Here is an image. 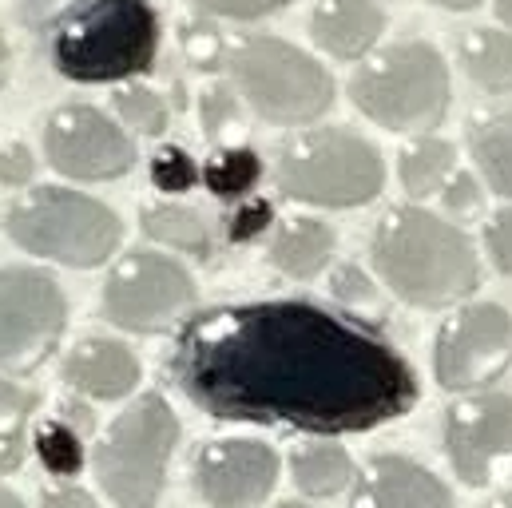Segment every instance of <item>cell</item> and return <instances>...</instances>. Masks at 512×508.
Returning a JSON list of instances; mask_svg holds the SVG:
<instances>
[{
	"mask_svg": "<svg viewBox=\"0 0 512 508\" xmlns=\"http://www.w3.org/2000/svg\"><path fill=\"white\" fill-rule=\"evenodd\" d=\"M278 191L314 207H362L378 199L385 187V163L354 131L322 127L306 131L282 147L274 167Z\"/></svg>",
	"mask_w": 512,
	"mask_h": 508,
	"instance_id": "6",
	"label": "cell"
},
{
	"mask_svg": "<svg viewBox=\"0 0 512 508\" xmlns=\"http://www.w3.org/2000/svg\"><path fill=\"white\" fill-rule=\"evenodd\" d=\"M143 231H147V239L195 254V258L211 254V235H207L203 219L195 211H187V207H151L143 215Z\"/></svg>",
	"mask_w": 512,
	"mask_h": 508,
	"instance_id": "23",
	"label": "cell"
},
{
	"mask_svg": "<svg viewBox=\"0 0 512 508\" xmlns=\"http://www.w3.org/2000/svg\"><path fill=\"white\" fill-rule=\"evenodd\" d=\"M469 147H473V159H477L481 175L489 179V187L501 199H512V108L473 124Z\"/></svg>",
	"mask_w": 512,
	"mask_h": 508,
	"instance_id": "22",
	"label": "cell"
},
{
	"mask_svg": "<svg viewBox=\"0 0 512 508\" xmlns=\"http://www.w3.org/2000/svg\"><path fill=\"white\" fill-rule=\"evenodd\" d=\"M40 505L44 508H100L92 493H84V489H76V485H48V489L40 493Z\"/></svg>",
	"mask_w": 512,
	"mask_h": 508,
	"instance_id": "37",
	"label": "cell"
},
{
	"mask_svg": "<svg viewBox=\"0 0 512 508\" xmlns=\"http://www.w3.org/2000/svg\"><path fill=\"white\" fill-rule=\"evenodd\" d=\"M203 12L211 16H231V20H255V16H266L290 0H195Z\"/></svg>",
	"mask_w": 512,
	"mask_h": 508,
	"instance_id": "36",
	"label": "cell"
},
{
	"mask_svg": "<svg viewBox=\"0 0 512 508\" xmlns=\"http://www.w3.org/2000/svg\"><path fill=\"white\" fill-rule=\"evenodd\" d=\"M429 4H437V8H453V12H469V8H477V4H485V0H429Z\"/></svg>",
	"mask_w": 512,
	"mask_h": 508,
	"instance_id": "39",
	"label": "cell"
},
{
	"mask_svg": "<svg viewBox=\"0 0 512 508\" xmlns=\"http://www.w3.org/2000/svg\"><path fill=\"white\" fill-rule=\"evenodd\" d=\"M179 445V417L159 393L135 397L100 437L92 465L116 508H155L167 461Z\"/></svg>",
	"mask_w": 512,
	"mask_h": 508,
	"instance_id": "5",
	"label": "cell"
},
{
	"mask_svg": "<svg viewBox=\"0 0 512 508\" xmlns=\"http://www.w3.org/2000/svg\"><path fill=\"white\" fill-rule=\"evenodd\" d=\"M36 405V393L0 378V473H16L24 457V421Z\"/></svg>",
	"mask_w": 512,
	"mask_h": 508,
	"instance_id": "25",
	"label": "cell"
},
{
	"mask_svg": "<svg viewBox=\"0 0 512 508\" xmlns=\"http://www.w3.org/2000/svg\"><path fill=\"white\" fill-rule=\"evenodd\" d=\"M385 28L382 8L374 0H318L310 12V36L338 60L366 56Z\"/></svg>",
	"mask_w": 512,
	"mask_h": 508,
	"instance_id": "17",
	"label": "cell"
},
{
	"mask_svg": "<svg viewBox=\"0 0 512 508\" xmlns=\"http://www.w3.org/2000/svg\"><path fill=\"white\" fill-rule=\"evenodd\" d=\"M370 254L385 286L421 310H441L481 286L473 243L453 223L421 207H393L374 231Z\"/></svg>",
	"mask_w": 512,
	"mask_h": 508,
	"instance_id": "2",
	"label": "cell"
},
{
	"mask_svg": "<svg viewBox=\"0 0 512 508\" xmlns=\"http://www.w3.org/2000/svg\"><path fill=\"white\" fill-rule=\"evenodd\" d=\"M350 100L385 131H433L453 104L449 68L433 44L405 40L354 72Z\"/></svg>",
	"mask_w": 512,
	"mask_h": 508,
	"instance_id": "4",
	"label": "cell"
},
{
	"mask_svg": "<svg viewBox=\"0 0 512 508\" xmlns=\"http://www.w3.org/2000/svg\"><path fill=\"white\" fill-rule=\"evenodd\" d=\"M116 112L139 135H163L167 131V104L151 88H143V84L116 88Z\"/></svg>",
	"mask_w": 512,
	"mask_h": 508,
	"instance_id": "27",
	"label": "cell"
},
{
	"mask_svg": "<svg viewBox=\"0 0 512 508\" xmlns=\"http://www.w3.org/2000/svg\"><path fill=\"white\" fill-rule=\"evenodd\" d=\"M183 48H187V60H191L195 68H203V72H215V68L223 64V40H219V32H215L211 24H203V20H195V24L183 28Z\"/></svg>",
	"mask_w": 512,
	"mask_h": 508,
	"instance_id": "31",
	"label": "cell"
},
{
	"mask_svg": "<svg viewBox=\"0 0 512 508\" xmlns=\"http://www.w3.org/2000/svg\"><path fill=\"white\" fill-rule=\"evenodd\" d=\"M64 381L96 401L128 397L139 381V362L116 338H88L64 358Z\"/></svg>",
	"mask_w": 512,
	"mask_h": 508,
	"instance_id": "16",
	"label": "cell"
},
{
	"mask_svg": "<svg viewBox=\"0 0 512 508\" xmlns=\"http://www.w3.org/2000/svg\"><path fill=\"white\" fill-rule=\"evenodd\" d=\"M4 231L28 254L68 266H100L120 247L124 223L92 195L68 187H36L20 203H12Z\"/></svg>",
	"mask_w": 512,
	"mask_h": 508,
	"instance_id": "7",
	"label": "cell"
},
{
	"mask_svg": "<svg viewBox=\"0 0 512 508\" xmlns=\"http://www.w3.org/2000/svg\"><path fill=\"white\" fill-rule=\"evenodd\" d=\"M0 508H24V501H20L16 493H8V489H0Z\"/></svg>",
	"mask_w": 512,
	"mask_h": 508,
	"instance_id": "41",
	"label": "cell"
},
{
	"mask_svg": "<svg viewBox=\"0 0 512 508\" xmlns=\"http://www.w3.org/2000/svg\"><path fill=\"white\" fill-rule=\"evenodd\" d=\"M461 68L465 76L489 92V96H505L512 92V32L505 28H469L461 36Z\"/></svg>",
	"mask_w": 512,
	"mask_h": 508,
	"instance_id": "19",
	"label": "cell"
},
{
	"mask_svg": "<svg viewBox=\"0 0 512 508\" xmlns=\"http://www.w3.org/2000/svg\"><path fill=\"white\" fill-rule=\"evenodd\" d=\"M445 453L453 473L469 489H485L493 465L512 457V397L509 393H473L449 405L445 413Z\"/></svg>",
	"mask_w": 512,
	"mask_h": 508,
	"instance_id": "13",
	"label": "cell"
},
{
	"mask_svg": "<svg viewBox=\"0 0 512 508\" xmlns=\"http://www.w3.org/2000/svg\"><path fill=\"white\" fill-rule=\"evenodd\" d=\"M167 374L211 417L314 437L370 433L417 405L409 362L362 322L310 298L239 302L183 318Z\"/></svg>",
	"mask_w": 512,
	"mask_h": 508,
	"instance_id": "1",
	"label": "cell"
},
{
	"mask_svg": "<svg viewBox=\"0 0 512 508\" xmlns=\"http://www.w3.org/2000/svg\"><path fill=\"white\" fill-rule=\"evenodd\" d=\"M334 254V231L318 219H290L270 243V262L286 278H314Z\"/></svg>",
	"mask_w": 512,
	"mask_h": 508,
	"instance_id": "18",
	"label": "cell"
},
{
	"mask_svg": "<svg viewBox=\"0 0 512 508\" xmlns=\"http://www.w3.org/2000/svg\"><path fill=\"white\" fill-rule=\"evenodd\" d=\"M231 76L258 120L278 127L314 124L334 104L330 72L278 36H247L231 52Z\"/></svg>",
	"mask_w": 512,
	"mask_h": 508,
	"instance_id": "8",
	"label": "cell"
},
{
	"mask_svg": "<svg viewBox=\"0 0 512 508\" xmlns=\"http://www.w3.org/2000/svg\"><path fill=\"white\" fill-rule=\"evenodd\" d=\"M36 175V155L24 143H8L0 151V183L4 187H24Z\"/></svg>",
	"mask_w": 512,
	"mask_h": 508,
	"instance_id": "35",
	"label": "cell"
},
{
	"mask_svg": "<svg viewBox=\"0 0 512 508\" xmlns=\"http://www.w3.org/2000/svg\"><path fill=\"white\" fill-rule=\"evenodd\" d=\"M4 56H8V48H4V36H0V64H4Z\"/></svg>",
	"mask_w": 512,
	"mask_h": 508,
	"instance_id": "44",
	"label": "cell"
},
{
	"mask_svg": "<svg viewBox=\"0 0 512 508\" xmlns=\"http://www.w3.org/2000/svg\"><path fill=\"white\" fill-rule=\"evenodd\" d=\"M20 8H24V16H28L32 24H40V20H48V16H68V12H64L68 0H20Z\"/></svg>",
	"mask_w": 512,
	"mask_h": 508,
	"instance_id": "38",
	"label": "cell"
},
{
	"mask_svg": "<svg viewBox=\"0 0 512 508\" xmlns=\"http://www.w3.org/2000/svg\"><path fill=\"white\" fill-rule=\"evenodd\" d=\"M512 366V314L497 302L461 306L433 342V374L449 393H481Z\"/></svg>",
	"mask_w": 512,
	"mask_h": 508,
	"instance_id": "10",
	"label": "cell"
},
{
	"mask_svg": "<svg viewBox=\"0 0 512 508\" xmlns=\"http://www.w3.org/2000/svg\"><path fill=\"white\" fill-rule=\"evenodd\" d=\"M485 508H512V493H505V497H497V501H489Z\"/></svg>",
	"mask_w": 512,
	"mask_h": 508,
	"instance_id": "42",
	"label": "cell"
},
{
	"mask_svg": "<svg viewBox=\"0 0 512 508\" xmlns=\"http://www.w3.org/2000/svg\"><path fill=\"white\" fill-rule=\"evenodd\" d=\"M195 302L191 274L159 251L124 254L104 282V314L131 334H163L183 326L179 318Z\"/></svg>",
	"mask_w": 512,
	"mask_h": 508,
	"instance_id": "9",
	"label": "cell"
},
{
	"mask_svg": "<svg viewBox=\"0 0 512 508\" xmlns=\"http://www.w3.org/2000/svg\"><path fill=\"white\" fill-rule=\"evenodd\" d=\"M397 175L409 199H429L437 191H445V183L457 175V147L449 139H417L401 151L397 159Z\"/></svg>",
	"mask_w": 512,
	"mask_h": 508,
	"instance_id": "20",
	"label": "cell"
},
{
	"mask_svg": "<svg viewBox=\"0 0 512 508\" xmlns=\"http://www.w3.org/2000/svg\"><path fill=\"white\" fill-rule=\"evenodd\" d=\"M36 453H40V465H44L48 473H56V477H76V473L84 469V445H80L76 429L64 425V421L40 425V433H36Z\"/></svg>",
	"mask_w": 512,
	"mask_h": 508,
	"instance_id": "26",
	"label": "cell"
},
{
	"mask_svg": "<svg viewBox=\"0 0 512 508\" xmlns=\"http://www.w3.org/2000/svg\"><path fill=\"white\" fill-rule=\"evenodd\" d=\"M441 207L453 215V219H477L485 211V187L473 171H457L445 191H441Z\"/></svg>",
	"mask_w": 512,
	"mask_h": 508,
	"instance_id": "29",
	"label": "cell"
},
{
	"mask_svg": "<svg viewBox=\"0 0 512 508\" xmlns=\"http://www.w3.org/2000/svg\"><path fill=\"white\" fill-rule=\"evenodd\" d=\"M330 294H334L338 302H346V306H374V302H378V286H374V278H370L362 266H354V262H346V266L334 270V278H330Z\"/></svg>",
	"mask_w": 512,
	"mask_h": 508,
	"instance_id": "30",
	"label": "cell"
},
{
	"mask_svg": "<svg viewBox=\"0 0 512 508\" xmlns=\"http://www.w3.org/2000/svg\"><path fill=\"white\" fill-rule=\"evenodd\" d=\"M235 116H239V104H235V96H231L227 88H207V92H203V100H199V120H203V131H207L211 139H219L227 127L235 124Z\"/></svg>",
	"mask_w": 512,
	"mask_h": 508,
	"instance_id": "32",
	"label": "cell"
},
{
	"mask_svg": "<svg viewBox=\"0 0 512 508\" xmlns=\"http://www.w3.org/2000/svg\"><path fill=\"white\" fill-rule=\"evenodd\" d=\"M195 493L211 508H258L278 481V457L270 445L251 437L211 441L191 465Z\"/></svg>",
	"mask_w": 512,
	"mask_h": 508,
	"instance_id": "14",
	"label": "cell"
},
{
	"mask_svg": "<svg viewBox=\"0 0 512 508\" xmlns=\"http://www.w3.org/2000/svg\"><path fill=\"white\" fill-rule=\"evenodd\" d=\"M290 473L294 485L310 497H338L354 481L350 453L334 441H306L290 453Z\"/></svg>",
	"mask_w": 512,
	"mask_h": 508,
	"instance_id": "21",
	"label": "cell"
},
{
	"mask_svg": "<svg viewBox=\"0 0 512 508\" xmlns=\"http://www.w3.org/2000/svg\"><path fill=\"white\" fill-rule=\"evenodd\" d=\"M68 322L64 290L28 266L0 270V370L32 374L60 342Z\"/></svg>",
	"mask_w": 512,
	"mask_h": 508,
	"instance_id": "11",
	"label": "cell"
},
{
	"mask_svg": "<svg viewBox=\"0 0 512 508\" xmlns=\"http://www.w3.org/2000/svg\"><path fill=\"white\" fill-rule=\"evenodd\" d=\"M350 508H453V493L409 457H374L354 485Z\"/></svg>",
	"mask_w": 512,
	"mask_h": 508,
	"instance_id": "15",
	"label": "cell"
},
{
	"mask_svg": "<svg viewBox=\"0 0 512 508\" xmlns=\"http://www.w3.org/2000/svg\"><path fill=\"white\" fill-rule=\"evenodd\" d=\"M270 223H274V211H270L266 199L243 203V207H235V215H231V223H227V239H231V243H255Z\"/></svg>",
	"mask_w": 512,
	"mask_h": 508,
	"instance_id": "33",
	"label": "cell"
},
{
	"mask_svg": "<svg viewBox=\"0 0 512 508\" xmlns=\"http://www.w3.org/2000/svg\"><path fill=\"white\" fill-rule=\"evenodd\" d=\"M485 251L493 258V266L512 278V207H501L497 215H489V223H485Z\"/></svg>",
	"mask_w": 512,
	"mask_h": 508,
	"instance_id": "34",
	"label": "cell"
},
{
	"mask_svg": "<svg viewBox=\"0 0 512 508\" xmlns=\"http://www.w3.org/2000/svg\"><path fill=\"white\" fill-rule=\"evenodd\" d=\"M274 508H310V505H302V501H282V505H274Z\"/></svg>",
	"mask_w": 512,
	"mask_h": 508,
	"instance_id": "43",
	"label": "cell"
},
{
	"mask_svg": "<svg viewBox=\"0 0 512 508\" xmlns=\"http://www.w3.org/2000/svg\"><path fill=\"white\" fill-rule=\"evenodd\" d=\"M262 179V159L251 147H223L207 167H203V183L211 195L219 199H239L247 195Z\"/></svg>",
	"mask_w": 512,
	"mask_h": 508,
	"instance_id": "24",
	"label": "cell"
},
{
	"mask_svg": "<svg viewBox=\"0 0 512 508\" xmlns=\"http://www.w3.org/2000/svg\"><path fill=\"white\" fill-rule=\"evenodd\" d=\"M44 155L48 163L80 183L120 179L135 163L131 139L92 104H64L44 124Z\"/></svg>",
	"mask_w": 512,
	"mask_h": 508,
	"instance_id": "12",
	"label": "cell"
},
{
	"mask_svg": "<svg viewBox=\"0 0 512 508\" xmlns=\"http://www.w3.org/2000/svg\"><path fill=\"white\" fill-rule=\"evenodd\" d=\"M159 16L143 0H92L72 8L52 36V64L76 84H116L155 64Z\"/></svg>",
	"mask_w": 512,
	"mask_h": 508,
	"instance_id": "3",
	"label": "cell"
},
{
	"mask_svg": "<svg viewBox=\"0 0 512 508\" xmlns=\"http://www.w3.org/2000/svg\"><path fill=\"white\" fill-rule=\"evenodd\" d=\"M203 179V171H199V163L183 151V147H159L155 155H151V183L159 187V191H167V195H179V191H191L195 183Z\"/></svg>",
	"mask_w": 512,
	"mask_h": 508,
	"instance_id": "28",
	"label": "cell"
},
{
	"mask_svg": "<svg viewBox=\"0 0 512 508\" xmlns=\"http://www.w3.org/2000/svg\"><path fill=\"white\" fill-rule=\"evenodd\" d=\"M497 20L512 32V0H497Z\"/></svg>",
	"mask_w": 512,
	"mask_h": 508,
	"instance_id": "40",
	"label": "cell"
}]
</instances>
